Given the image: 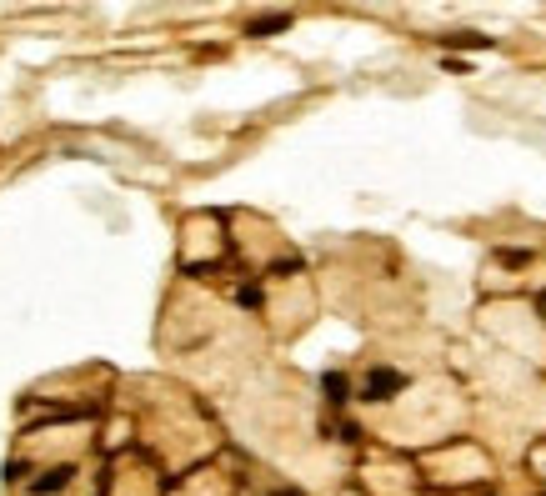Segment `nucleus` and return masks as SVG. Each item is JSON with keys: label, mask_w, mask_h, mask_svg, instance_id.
<instances>
[{"label": "nucleus", "mask_w": 546, "mask_h": 496, "mask_svg": "<svg viewBox=\"0 0 546 496\" xmlns=\"http://www.w3.org/2000/svg\"><path fill=\"white\" fill-rule=\"evenodd\" d=\"M396 391H406V376H401V371H391V366H376V371L366 376V401H391Z\"/></svg>", "instance_id": "nucleus-1"}, {"label": "nucleus", "mask_w": 546, "mask_h": 496, "mask_svg": "<svg viewBox=\"0 0 546 496\" xmlns=\"http://www.w3.org/2000/svg\"><path fill=\"white\" fill-rule=\"evenodd\" d=\"M71 476H76V466H51V471H41V476L31 481V496H56V491L71 486Z\"/></svg>", "instance_id": "nucleus-2"}, {"label": "nucleus", "mask_w": 546, "mask_h": 496, "mask_svg": "<svg viewBox=\"0 0 546 496\" xmlns=\"http://www.w3.org/2000/svg\"><path fill=\"white\" fill-rule=\"evenodd\" d=\"M286 26H291V16H286V11H276V16H256L246 31H251V36H281Z\"/></svg>", "instance_id": "nucleus-3"}, {"label": "nucleus", "mask_w": 546, "mask_h": 496, "mask_svg": "<svg viewBox=\"0 0 546 496\" xmlns=\"http://www.w3.org/2000/svg\"><path fill=\"white\" fill-rule=\"evenodd\" d=\"M321 391L341 406V401H346V376H341V371H326V376H321Z\"/></svg>", "instance_id": "nucleus-4"}, {"label": "nucleus", "mask_w": 546, "mask_h": 496, "mask_svg": "<svg viewBox=\"0 0 546 496\" xmlns=\"http://www.w3.org/2000/svg\"><path fill=\"white\" fill-rule=\"evenodd\" d=\"M271 496H301V491H271Z\"/></svg>", "instance_id": "nucleus-5"}]
</instances>
